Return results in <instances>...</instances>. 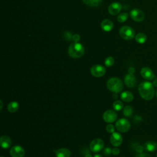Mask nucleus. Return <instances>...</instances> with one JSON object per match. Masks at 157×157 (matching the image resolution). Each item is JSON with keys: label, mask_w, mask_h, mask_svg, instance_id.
I'll return each instance as SVG.
<instances>
[{"label": "nucleus", "mask_w": 157, "mask_h": 157, "mask_svg": "<svg viewBox=\"0 0 157 157\" xmlns=\"http://www.w3.org/2000/svg\"><path fill=\"white\" fill-rule=\"evenodd\" d=\"M84 157H93L92 156V155L90 154V153H87V154H86V155H84Z\"/></svg>", "instance_id": "36"}, {"label": "nucleus", "mask_w": 157, "mask_h": 157, "mask_svg": "<svg viewBox=\"0 0 157 157\" xmlns=\"http://www.w3.org/2000/svg\"><path fill=\"white\" fill-rule=\"evenodd\" d=\"M119 33L121 38L124 40H131L135 36V31L130 26H124L120 29Z\"/></svg>", "instance_id": "4"}, {"label": "nucleus", "mask_w": 157, "mask_h": 157, "mask_svg": "<svg viewBox=\"0 0 157 157\" xmlns=\"http://www.w3.org/2000/svg\"><path fill=\"white\" fill-rule=\"evenodd\" d=\"M107 88L113 93H120L123 88V82L119 78L112 77L109 79L106 83Z\"/></svg>", "instance_id": "3"}, {"label": "nucleus", "mask_w": 157, "mask_h": 157, "mask_svg": "<svg viewBox=\"0 0 157 157\" xmlns=\"http://www.w3.org/2000/svg\"><path fill=\"white\" fill-rule=\"evenodd\" d=\"M144 147L148 151L153 152L157 150V143L153 140H148L145 142Z\"/></svg>", "instance_id": "19"}, {"label": "nucleus", "mask_w": 157, "mask_h": 157, "mask_svg": "<svg viewBox=\"0 0 157 157\" xmlns=\"http://www.w3.org/2000/svg\"><path fill=\"white\" fill-rule=\"evenodd\" d=\"M10 155L12 157H24L25 151L21 146L17 145L10 148Z\"/></svg>", "instance_id": "10"}, {"label": "nucleus", "mask_w": 157, "mask_h": 157, "mask_svg": "<svg viewBox=\"0 0 157 157\" xmlns=\"http://www.w3.org/2000/svg\"><path fill=\"white\" fill-rule=\"evenodd\" d=\"M82 1L90 7H98L102 2V0H82Z\"/></svg>", "instance_id": "22"}, {"label": "nucleus", "mask_w": 157, "mask_h": 157, "mask_svg": "<svg viewBox=\"0 0 157 157\" xmlns=\"http://www.w3.org/2000/svg\"><path fill=\"white\" fill-rule=\"evenodd\" d=\"M120 150L118 148L115 147V148L112 149V153L114 155H118L120 154Z\"/></svg>", "instance_id": "33"}, {"label": "nucleus", "mask_w": 157, "mask_h": 157, "mask_svg": "<svg viewBox=\"0 0 157 157\" xmlns=\"http://www.w3.org/2000/svg\"><path fill=\"white\" fill-rule=\"evenodd\" d=\"M80 39V36L78 34H75L72 36V40L74 42H78V41Z\"/></svg>", "instance_id": "30"}, {"label": "nucleus", "mask_w": 157, "mask_h": 157, "mask_svg": "<svg viewBox=\"0 0 157 157\" xmlns=\"http://www.w3.org/2000/svg\"><path fill=\"white\" fill-rule=\"evenodd\" d=\"M152 83H153V85L154 86V87H157V78H155V79H153Z\"/></svg>", "instance_id": "35"}, {"label": "nucleus", "mask_w": 157, "mask_h": 157, "mask_svg": "<svg viewBox=\"0 0 157 157\" xmlns=\"http://www.w3.org/2000/svg\"><path fill=\"white\" fill-rule=\"evenodd\" d=\"M144 148H145V147H142V146H141V145H138V146H137L136 148V151L137 152H138L139 153H142V152H143Z\"/></svg>", "instance_id": "31"}, {"label": "nucleus", "mask_w": 157, "mask_h": 157, "mask_svg": "<svg viewBox=\"0 0 157 157\" xmlns=\"http://www.w3.org/2000/svg\"><path fill=\"white\" fill-rule=\"evenodd\" d=\"M85 52L84 47L78 42L72 43L68 48V54L73 58H78L82 57Z\"/></svg>", "instance_id": "2"}, {"label": "nucleus", "mask_w": 157, "mask_h": 157, "mask_svg": "<svg viewBox=\"0 0 157 157\" xmlns=\"http://www.w3.org/2000/svg\"><path fill=\"white\" fill-rule=\"evenodd\" d=\"M120 98L121 100L126 102H130L134 99V96L132 93L129 91H125L121 93Z\"/></svg>", "instance_id": "18"}, {"label": "nucleus", "mask_w": 157, "mask_h": 157, "mask_svg": "<svg viewBox=\"0 0 157 157\" xmlns=\"http://www.w3.org/2000/svg\"><path fill=\"white\" fill-rule=\"evenodd\" d=\"M94 157H103V156L100 154H96L94 155Z\"/></svg>", "instance_id": "37"}, {"label": "nucleus", "mask_w": 157, "mask_h": 157, "mask_svg": "<svg viewBox=\"0 0 157 157\" xmlns=\"http://www.w3.org/2000/svg\"><path fill=\"white\" fill-rule=\"evenodd\" d=\"M117 98H118V96H117V93H113V98H114V99H117Z\"/></svg>", "instance_id": "38"}, {"label": "nucleus", "mask_w": 157, "mask_h": 157, "mask_svg": "<svg viewBox=\"0 0 157 157\" xmlns=\"http://www.w3.org/2000/svg\"><path fill=\"white\" fill-rule=\"evenodd\" d=\"M110 142L113 146L115 147H118L123 142V137L119 132H114L110 137Z\"/></svg>", "instance_id": "11"}, {"label": "nucleus", "mask_w": 157, "mask_h": 157, "mask_svg": "<svg viewBox=\"0 0 157 157\" xmlns=\"http://www.w3.org/2000/svg\"><path fill=\"white\" fill-rule=\"evenodd\" d=\"M140 96L145 100L149 101L153 98L155 95V89L153 83L145 81L142 82L138 87Z\"/></svg>", "instance_id": "1"}, {"label": "nucleus", "mask_w": 157, "mask_h": 157, "mask_svg": "<svg viewBox=\"0 0 157 157\" xmlns=\"http://www.w3.org/2000/svg\"><path fill=\"white\" fill-rule=\"evenodd\" d=\"M133 113V109L130 105H126L123 109V115L126 117H130Z\"/></svg>", "instance_id": "23"}, {"label": "nucleus", "mask_w": 157, "mask_h": 157, "mask_svg": "<svg viewBox=\"0 0 157 157\" xmlns=\"http://www.w3.org/2000/svg\"><path fill=\"white\" fill-rule=\"evenodd\" d=\"M122 5L120 2H114L110 4L108 7L109 13L112 15H117L121 10Z\"/></svg>", "instance_id": "13"}, {"label": "nucleus", "mask_w": 157, "mask_h": 157, "mask_svg": "<svg viewBox=\"0 0 157 157\" xmlns=\"http://www.w3.org/2000/svg\"><path fill=\"white\" fill-rule=\"evenodd\" d=\"M72 33L71 32L69 31H66L64 33V38L67 40H71V39H72Z\"/></svg>", "instance_id": "28"}, {"label": "nucleus", "mask_w": 157, "mask_h": 157, "mask_svg": "<svg viewBox=\"0 0 157 157\" xmlns=\"http://www.w3.org/2000/svg\"><path fill=\"white\" fill-rule=\"evenodd\" d=\"M56 157H70L71 155V151L66 148H61L55 151Z\"/></svg>", "instance_id": "16"}, {"label": "nucleus", "mask_w": 157, "mask_h": 157, "mask_svg": "<svg viewBox=\"0 0 157 157\" xmlns=\"http://www.w3.org/2000/svg\"><path fill=\"white\" fill-rule=\"evenodd\" d=\"M105 129H106L107 132H108L109 133H112V134L113 132H115V126H114L113 124H107V125Z\"/></svg>", "instance_id": "27"}, {"label": "nucleus", "mask_w": 157, "mask_h": 157, "mask_svg": "<svg viewBox=\"0 0 157 157\" xmlns=\"http://www.w3.org/2000/svg\"><path fill=\"white\" fill-rule=\"evenodd\" d=\"M113 108L116 111H120L123 108V104L121 101L117 100L113 103Z\"/></svg>", "instance_id": "24"}, {"label": "nucleus", "mask_w": 157, "mask_h": 157, "mask_svg": "<svg viewBox=\"0 0 157 157\" xmlns=\"http://www.w3.org/2000/svg\"><path fill=\"white\" fill-rule=\"evenodd\" d=\"M0 102H1V111L2 109V107H3V104H2V101H1Z\"/></svg>", "instance_id": "39"}, {"label": "nucleus", "mask_w": 157, "mask_h": 157, "mask_svg": "<svg viewBox=\"0 0 157 157\" xmlns=\"http://www.w3.org/2000/svg\"><path fill=\"white\" fill-rule=\"evenodd\" d=\"M111 153H112V149H111L110 147L105 148L103 151V153L105 156H109L111 154Z\"/></svg>", "instance_id": "29"}, {"label": "nucleus", "mask_w": 157, "mask_h": 157, "mask_svg": "<svg viewBox=\"0 0 157 157\" xmlns=\"http://www.w3.org/2000/svg\"><path fill=\"white\" fill-rule=\"evenodd\" d=\"M101 26L103 31L105 32H109L113 29V23L111 20L109 19H105L103 21H102L101 23Z\"/></svg>", "instance_id": "15"}, {"label": "nucleus", "mask_w": 157, "mask_h": 157, "mask_svg": "<svg viewBox=\"0 0 157 157\" xmlns=\"http://www.w3.org/2000/svg\"><path fill=\"white\" fill-rule=\"evenodd\" d=\"M115 128L119 132H126L129 130L131 124L127 119L120 118L115 123Z\"/></svg>", "instance_id": "5"}, {"label": "nucleus", "mask_w": 157, "mask_h": 157, "mask_svg": "<svg viewBox=\"0 0 157 157\" xmlns=\"http://www.w3.org/2000/svg\"><path fill=\"white\" fill-rule=\"evenodd\" d=\"M104 146V141L101 139H95L93 140L90 144V149L94 153H98L101 151Z\"/></svg>", "instance_id": "6"}, {"label": "nucleus", "mask_w": 157, "mask_h": 157, "mask_svg": "<svg viewBox=\"0 0 157 157\" xmlns=\"http://www.w3.org/2000/svg\"><path fill=\"white\" fill-rule=\"evenodd\" d=\"M147 37L146 34L143 33H139L137 34H136L135 36L136 41L139 44H141L145 43L147 40Z\"/></svg>", "instance_id": "21"}, {"label": "nucleus", "mask_w": 157, "mask_h": 157, "mask_svg": "<svg viewBox=\"0 0 157 157\" xmlns=\"http://www.w3.org/2000/svg\"><path fill=\"white\" fill-rule=\"evenodd\" d=\"M140 75L144 79L147 80H152L155 78L154 72L150 68L148 67H144L141 69Z\"/></svg>", "instance_id": "12"}, {"label": "nucleus", "mask_w": 157, "mask_h": 157, "mask_svg": "<svg viewBox=\"0 0 157 157\" xmlns=\"http://www.w3.org/2000/svg\"><path fill=\"white\" fill-rule=\"evenodd\" d=\"M19 108V104L17 101H12L8 104L7 110L9 112H16Z\"/></svg>", "instance_id": "20"}, {"label": "nucleus", "mask_w": 157, "mask_h": 157, "mask_svg": "<svg viewBox=\"0 0 157 157\" xmlns=\"http://www.w3.org/2000/svg\"><path fill=\"white\" fill-rule=\"evenodd\" d=\"M135 72V69L133 67H130L128 69V73L129 74H134V73Z\"/></svg>", "instance_id": "34"}, {"label": "nucleus", "mask_w": 157, "mask_h": 157, "mask_svg": "<svg viewBox=\"0 0 157 157\" xmlns=\"http://www.w3.org/2000/svg\"><path fill=\"white\" fill-rule=\"evenodd\" d=\"M130 17L134 21L140 22L144 20L145 15L141 10L139 9H134L130 12Z\"/></svg>", "instance_id": "9"}, {"label": "nucleus", "mask_w": 157, "mask_h": 157, "mask_svg": "<svg viewBox=\"0 0 157 157\" xmlns=\"http://www.w3.org/2000/svg\"><path fill=\"white\" fill-rule=\"evenodd\" d=\"M125 85L129 88H133L136 84V78L134 74H128L124 78Z\"/></svg>", "instance_id": "14"}, {"label": "nucleus", "mask_w": 157, "mask_h": 157, "mask_svg": "<svg viewBox=\"0 0 157 157\" xmlns=\"http://www.w3.org/2000/svg\"><path fill=\"white\" fill-rule=\"evenodd\" d=\"M135 157H152L151 155L147 154V153H140L137 154Z\"/></svg>", "instance_id": "32"}, {"label": "nucleus", "mask_w": 157, "mask_h": 157, "mask_svg": "<svg viewBox=\"0 0 157 157\" xmlns=\"http://www.w3.org/2000/svg\"><path fill=\"white\" fill-rule=\"evenodd\" d=\"M128 13L126 12H123L119 14L117 17V20L120 23H123L126 21L128 18Z\"/></svg>", "instance_id": "25"}, {"label": "nucleus", "mask_w": 157, "mask_h": 157, "mask_svg": "<svg viewBox=\"0 0 157 157\" xmlns=\"http://www.w3.org/2000/svg\"><path fill=\"white\" fill-rule=\"evenodd\" d=\"M1 146L2 148H8L11 146L12 140L11 139L7 136H2L0 139Z\"/></svg>", "instance_id": "17"}, {"label": "nucleus", "mask_w": 157, "mask_h": 157, "mask_svg": "<svg viewBox=\"0 0 157 157\" xmlns=\"http://www.w3.org/2000/svg\"><path fill=\"white\" fill-rule=\"evenodd\" d=\"M156 97H157V91H156Z\"/></svg>", "instance_id": "40"}, {"label": "nucleus", "mask_w": 157, "mask_h": 157, "mask_svg": "<svg viewBox=\"0 0 157 157\" xmlns=\"http://www.w3.org/2000/svg\"><path fill=\"white\" fill-rule=\"evenodd\" d=\"M1 157H3V156H1Z\"/></svg>", "instance_id": "42"}, {"label": "nucleus", "mask_w": 157, "mask_h": 157, "mask_svg": "<svg viewBox=\"0 0 157 157\" xmlns=\"http://www.w3.org/2000/svg\"><path fill=\"white\" fill-rule=\"evenodd\" d=\"M156 157H157V154H156Z\"/></svg>", "instance_id": "41"}, {"label": "nucleus", "mask_w": 157, "mask_h": 157, "mask_svg": "<svg viewBox=\"0 0 157 157\" xmlns=\"http://www.w3.org/2000/svg\"><path fill=\"white\" fill-rule=\"evenodd\" d=\"M102 118L105 122L111 123L117 120V114L113 110H107L103 113Z\"/></svg>", "instance_id": "8"}, {"label": "nucleus", "mask_w": 157, "mask_h": 157, "mask_svg": "<svg viewBox=\"0 0 157 157\" xmlns=\"http://www.w3.org/2000/svg\"><path fill=\"white\" fill-rule=\"evenodd\" d=\"M104 64L107 67H111L114 64V58L112 56L107 57L105 60Z\"/></svg>", "instance_id": "26"}, {"label": "nucleus", "mask_w": 157, "mask_h": 157, "mask_svg": "<svg viewBox=\"0 0 157 157\" xmlns=\"http://www.w3.org/2000/svg\"><path fill=\"white\" fill-rule=\"evenodd\" d=\"M90 72L93 76L95 77H101L105 74V69L101 65L96 64L91 67Z\"/></svg>", "instance_id": "7"}]
</instances>
